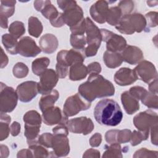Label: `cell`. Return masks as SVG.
I'll return each mask as SVG.
<instances>
[{"label": "cell", "mask_w": 158, "mask_h": 158, "mask_svg": "<svg viewBox=\"0 0 158 158\" xmlns=\"http://www.w3.org/2000/svg\"><path fill=\"white\" fill-rule=\"evenodd\" d=\"M78 90V93L90 102L96 98L112 96L115 93L113 84L98 73L89 74L87 81L81 84Z\"/></svg>", "instance_id": "cell-1"}, {"label": "cell", "mask_w": 158, "mask_h": 158, "mask_svg": "<svg viewBox=\"0 0 158 158\" xmlns=\"http://www.w3.org/2000/svg\"><path fill=\"white\" fill-rule=\"evenodd\" d=\"M94 117L100 125L115 127L121 122L123 112L116 101L104 99L97 102L94 109Z\"/></svg>", "instance_id": "cell-2"}, {"label": "cell", "mask_w": 158, "mask_h": 158, "mask_svg": "<svg viewBox=\"0 0 158 158\" xmlns=\"http://www.w3.org/2000/svg\"><path fill=\"white\" fill-rule=\"evenodd\" d=\"M115 28L121 33L125 35H131L135 32L141 33L146 29V20L141 14H128L122 16Z\"/></svg>", "instance_id": "cell-3"}, {"label": "cell", "mask_w": 158, "mask_h": 158, "mask_svg": "<svg viewBox=\"0 0 158 158\" xmlns=\"http://www.w3.org/2000/svg\"><path fill=\"white\" fill-rule=\"evenodd\" d=\"M86 43L88 44L85 49V54L88 57L94 56L101 46L102 36L100 29L89 18L85 19Z\"/></svg>", "instance_id": "cell-4"}, {"label": "cell", "mask_w": 158, "mask_h": 158, "mask_svg": "<svg viewBox=\"0 0 158 158\" xmlns=\"http://www.w3.org/2000/svg\"><path fill=\"white\" fill-rule=\"evenodd\" d=\"M91 102L83 98L79 93L67 98L63 107L64 114L69 117L77 115L80 111L86 110L91 107Z\"/></svg>", "instance_id": "cell-5"}, {"label": "cell", "mask_w": 158, "mask_h": 158, "mask_svg": "<svg viewBox=\"0 0 158 158\" xmlns=\"http://www.w3.org/2000/svg\"><path fill=\"white\" fill-rule=\"evenodd\" d=\"M18 96L12 87L1 83L0 110L1 112L9 113L12 112L17 104Z\"/></svg>", "instance_id": "cell-6"}, {"label": "cell", "mask_w": 158, "mask_h": 158, "mask_svg": "<svg viewBox=\"0 0 158 158\" xmlns=\"http://www.w3.org/2000/svg\"><path fill=\"white\" fill-rule=\"evenodd\" d=\"M133 122L139 131L149 133L150 128L153 125L158 124V116L156 112L148 109L136 114Z\"/></svg>", "instance_id": "cell-7"}, {"label": "cell", "mask_w": 158, "mask_h": 158, "mask_svg": "<svg viewBox=\"0 0 158 158\" xmlns=\"http://www.w3.org/2000/svg\"><path fill=\"white\" fill-rule=\"evenodd\" d=\"M100 31L102 41L106 43L107 51L118 52L122 51L127 46V41L122 36L104 28L100 29Z\"/></svg>", "instance_id": "cell-8"}, {"label": "cell", "mask_w": 158, "mask_h": 158, "mask_svg": "<svg viewBox=\"0 0 158 158\" xmlns=\"http://www.w3.org/2000/svg\"><path fill=\"white\" fill-rule=\"evenodd\" d=\"M85 56L82 51L71 49L69 51L62 50L57 53V64L69 67L76 63H83Z\"/></svg>", "instance_id": "cell-9"}, {"label": "cell", "mask_w": 158, "mask_h": 158, "mask_svg": "<svg viewBox=\"0 0 158 158\" xmlns=\"http://www.w3.org/2000/svg\"><path fill=\"white\" fill-rule=\"evenodd\" d=\"M38 82V92L42 95L50 93L56 86L59 77L52 69H47L40 76Z\"/></svg>", "instance_id": "cell-10"}, {"label": "cell", "mask_w": 158, "mask_h": 158, "mask_svg": "<svg viewBox=\"0 0 158 158\" xmlns=\"http://www.w3.org/2000/svg\"><path fill=\"white\" fill-rule=\"evenodd\" d=\"M67 127L69 130L73 133L86 135L94 129L93 121L86 117H77L68 120Z\"/></svg>", "instance_id": "cell-11"}, {"label": "cell", "mask_w": 158, "mask_h": 158, "mask_svg": "<svg viewBox=\"0 0 158 158\" xmlns=\"http://www.w3.org/2000/svg\"><path fill=\"white\" fill-rule=\"evenodd\" d=\"M137 78L149 83L157 78V72L154 65L148 60H143L133 69Z\"/></svg>", "instance_id": "cell-12"}, {"label": "cell", "mask_w": 158, "mask_h": 158, "mask_svg": "<svg viewBox=\"0 0 158 158\" xmlns=\"http://www.w3.org/2000/svg\"><path fill=\"white\" fill-rule=\"evenodd\" d=\"M15 91L21 102H28L39 93L38 83L34 81L23 82L17 86Z\"/></svg>", "instance_id": "cell-13"}, {"label": "cell", "mask_w": 158, "mask_h": 158, "mask_svg": "<svg viewBox=\"0 0 158 158\" xmlns=\"http://www.w3.org/2000/svg\"><path fill=\"white\" fill-rule=\"evenodd\" d=\"M42 119L46 125L50 126L56 124L67 125L69 120L68 117L56 106L51 107L43 112Z\"/></svg>", "instance_id": "cell-14"}, {"label": "cell", "mask_w": 158, "mask_h": 158, "mask_svg": "<svg viewBox=\"0 0 158 158\" xmlns=\"http://www.w3.org/2000/svg\"><path fill=\"white\" fill-rule=\"evenodd\" d=\"M63 11L62 17L65 24L70 28L75 26L84 19L83 10L75 1Z\"/></svg>", "instance_id": "cell-15"}, {"label": "cell", "mask_w": 158, "mask_h": 158, "mask_svg": "<svg viewBox=\"0 0 158 158\" xmlns=\"http://www.w3.org/2000/svg\"><path fill=\"white\" fill-rule=\"evenodd\" d=\"M41 51L33 39L29 36L23 37L18 43V53L26 57H34Z\"/></svg>", "instance_id": "cell-16"}, {"label": "cell", "mask_w": 158, "mask_h": 158, "mask_svg": "<svg viewBox=\"0 0 158 158\" xmlns=\"http://www.w3.org/2000/svg\"><path fill=\"white\" fill-rule=\"evenodd\" d=\"M67 136L63 135H54L51 148L54 157H65L69 154L70 146Z\"/></svg>", "instance_id": "cell-17"}, {"label": "cell", "mask_w": 158, "mask_h": 158, "mask_svg": "<svg viewBox=\"0 0 158 158\" xmlns=\"http://www.w3.org/2000/svg\"><path fill=\"white\" fill-rule=\"evenodd\" d=\"M120 54L123 61L130 65L137 64L144 59L142 51L135 46H127L122 51Z\"/></svg>", "instance_id": "cell-18"}, {"label": "cell", "mask_w": 158, "mask_h": 158, "mask_svg": "<svg viewBox=\"0 0 158 158\" xmlns=\"http://www.w3.org/2000/svg\"><path fill=\"white\" fill-rule=\"evenodd\" d=\"M109 2L106 1H98L93 4L89 9V13L93 19L99 23L106 22V18L109 10Z\"/></svg>", "instance_id": "cell-19"}, {"label": "cell", "mask_w": 158, "mask_h": 158, "mask_svg": "<svg viewBox=\"0 0 158 158\" xmlns=\"http://www.w3.org/2000/svg\"><path fill=\"white\" fill-rule=\"evenodd\" d=\"M137 80L138 78L134 70L127 67L120 69L114 75V81L120 86L131 85Z\"/></svg>", "instance_id": "cell-20"}, {"label": "cell", "mask_w": 158, "mask_h": 158, "mask_svg": "<svg viewBox=\"0 0 158 158\" xmlns=\"http://www.w3.org/2000/svg\"><path fill=\"white\" fill-rule=\"evenodd\" d=\"M39 44L43 52L51 54L57 49L59 42L55 35L51 33H46L40 38Z\"/></svg>", "instance_id": "cell-21"}, {"label": "cell", "mask_w": 158, "mask_h": 158, "mask_svg": "<svg viewBox=\"0 0 158 158\" xmlns=\"http://www.w3.org/2000/svg\"><path fill=\"white\" fill-rule=\"evenodd\" d=\"M121 101L124 110L129 115L135 113L139 109V100L133 97L128 91L121 94Z\"/></svg>", "instance_id": "cell-22"}, {"label": "cell", "mask_w": 158, "mask_h": 158, "mask_svg": "<svg viewBox=\"0 0 158 158\" xmlns=\"http://www.w3.org/2000/svg\"><path fill=\"white\" fill-rule=\"evenodd\" d=\"M59 97V94L56 89H53L50 93L43 94L39 101V107L41 112H43L45 110L53 107Z\"/></svg>", "instance_id": "cell-23"}, {"label": "cell", "mask_w": 158, "mask_h": 158, "mask_svg": "<svg viewBox=\"0 0 158 158\" xmlns=\"http://www.w3.org/2000/svg\"><path fill=\"white\" fill-rule=\"evenodd\" d=\"M88 73L87 67L83 63H76L70 66L69 70V78L72 81L81 80L86 78Z\"/></svg>", "instance_id": "cell-24"}, {"label": "cell", "mask_w": 158, "mask_h": 158, "mask_svg": "<svg viewBox=\"0 0 158 158\" xmlns=\"http://www.w3.org/2000/svg\"><path fill=\"white\" fill-rule=\"evenodd\" d=\"M103 60L106 65L110 69H115L119 67L123 62L120 53L108 51H106L104 53Z\"/></svg>", "instance_id": "cell-25"}, {"label": "cell", "mask_w": 158, "mask_h": 158, "mask_svg": "<svg viewBox=\"0 0 158 158\" xmlns=\"http://www.w3.org/2000/svg\"><path fill=\"white\" fill-rule=\"evenodd\" d=\"M2 43L6 50L12 55L18 53L17 39L10 34L6 33L2 36Z\"/></svg>", "instance_id": "cell-26"}, {"label": "cell", "mask_w": 158, "mask_h": 158, "mask_svg": "<svg viewBox=\"0 0 158 158\" xmlns=\"http://www.w3.org/2000/svg\"><path fill=\"white\" fill-rule=\"evenodd\" d=\"M122 16V11L118 6L112 7L109 9L107 11L106 22H107L110 25L115 27L120 21Z\"/></svg>", "instance_id": "cell-27"}, {"label": "cell", "mask_w": 158, "mask_h": 158, "mask_svg": "<svg viewBox=\"0 0 158 158\" xmlns=\"http://www.w3.org/2000/svg\"><path fill=\"white\" fill-rule=\"evenodd\" d=\"M28 23L29 34L35 38H38L43 29L41 21L37 17L31 16L28 19Z\"/></svg>", "instance_id": "cell-28"}, {"label": "cell", "mask_w": 158, "mask_h": 158, "mask_svg": "<svg viewBox=\"0 0 158 158\" xmlns=\"http://www.w3.org/2000/svg\"><path fill=\"white\" fill-rule=\"evenodd\" d=\"M50 60L46 57H43L34 60L31 64V69L34 74L40 76L49 65Z\"/></svg>", "instance_id": "cell-29"}, {"label": "cell", "mask_w": 158, "mask_h": 158, "mask_svg": "<svg viewBox=\"0 0 158 158\" xmlns=\"http://www.w3.org/2000/svg\"><path fill=\"white\" fill-rule=\"evenodd\" d=\"M0 122V141L6 139L10 133L9 124L11 121L10 117L6 113L1 112Z\"/></svg>", "instance_id": "cell-30"}, {"label": "cell", "mask_w": 158, "mask_h": 158, "mask_svg": "<svg viewBox=\"0 0 158 158\" xmlns=\"http://www.w3.org/2000/svg\"><path fill=\"white\" fill-rule=\"evenodd\" d=\"M28 148L31 150L33 157H50L49 152L46 147L39 144L38 141L28 143Z\"/></svg>", "instance_id": "cell-31"}, {"label": "cell", "mask_w": 158, "mask_h": 158, "mask_svg": "<svg viewBox=\"0 0 158 158\" xmlns=\"http://www.w3.org/2000/svg\"><path fill=\"white\" fill-rule=\"evenodd\" d=\"M15 1L5 0L1 1L0 6V15H2L6 18L11 17L15 12Z\"/></svg>", "instance_id": "cell-32"}, {"label": "cell", "mask_w": 158, "mask_h": 158, "mask_svg": "<svg viewBox=\"0 0 158 158\" xmlns=\"http://www.w3.org/2000/svg\"><path fill=\"white\" fill-rule=\"evenodd\" d=\"M25 124L30 125L41 126L42 118L40 114L34 110L27 112L23 117Z\"/></svg>", "instance_id": "cell-33"}, {"label": "cell", "mask_w": 158, "mask_h": 158, "mask_svg": "<svg viewBox=\"0 0 158 158\" xmlns=\"http://www.w3.org/2000/svg\"><path fill=\"white\" fill-rule=\"evenodd\" d=\"M41 126L25 124L24 135L27 138V143L38 141Z\"/></svg>", "instance_id": "cell-34"}, {"label": "cell", "mask_w": 158, "mask_h": 158, "mask_svg": "<svg viewBox=\"0 0 158 158\" xmlns=\"http://www.w3.org/2000/svg\"><path fill=\"white\" fill-rule=\"evenodd\" d=\"M102 157H122V148L119 143H115L105 148Z\"/></svg>", "instance_id": "cell-35"}, {"label": "cell", "mask_w": 158, "mask_h": 158, "mask_svg": "<svg viewBox=\"0 0 158 158\" xmlns=\"http://www.w3.org/2000/svg\"><path fill=\"white\" fill-rule=\"evenodd\" d=\"M70 44L73 47V49L82 51L84 52V49L86 48V40L84 35H76L71 34L70 35Z\"/></svg>", "instance_id": "cell-36"}, {"label": "cell", "mask_w": 158, "mask_h": 158, "mask_svg": "<svg viewBox=\"0 0 158 158\" xmlns=\"http://www.w3.org/2000/svg\"><path fill=\"white\" fill-rule=\"evenodd\" d=\"M9 32L15 38H20L25 33V28L23 23L20 21L12 22L9 27Z\"/></svg>", "instance_id": "cell-37"}, {"label": "cell", "mask_w": 158, "mask_h": 158, "mask_svg": "<svg viewBox=\"0 0 158 158\" xmlns=\"http://www.w3.org/2000/svg\"><path fill=\"white\" fill-rule=\"evenodd\" d=\"M141 102L149 109H157L158 107V97L157 94L147 92L141 100Z\"/></svg>", "instance_id": "cell-38"}, {"label": "cell", "mask_w": 158, "mask_h": 158, "mask_svg": "<svg viewBox=\"0 0 158 158\" xmlns=\"http://www.w3.org/2000/svg\"><path fill=\"white\" fill-rule=\"evenodd\" d=\"M29 70L28 67L23 62H17L13 67L12 73L17 78H25L27 76Z\"/></svg>", "instance_id": "cell-39"}, {"label": "cell", "mask_w": 158, "mask_h": 158, "mask_svg": "<svg viewBox=\"0 0 158 158\" xmlns=\"http://www.w3.org/2000/svg\"><path fill=\"white\" fill-rule=\"evenodd\" d=\"M42 15L49 19L50 22L55 19L60 14L56 8V7L51 3L47 4L41 11Z\"/></svg>", "instance_id": "cell-40"}, {"label": "cell", "mask_w": 158, "mask_h": 158, "mask_svg": "<svg viewBox=\"0 0 158 158\" xmlns=\"http://www.w3.org/2000/svg\"><path fill=\"white\" fill-rule=\"evenodd\" d=\"M149 133L134 130L133 133H131V136L130 139L131 146H135L140 144L142 141L146 140L148 138Z\"/></svg>", "instance_id": "cell-41"}, {"label": "cell", "mask_w": 158, "mask_h": 158, "mask_svg": "<svg viewBox=\"0 0 158 158\" xmlns=\"http://www.w3.org/2000/svg\"><path fill=\"white\" fill-rule=\"evenodd\" d=\"M134 2L132 1H121L118 4V7L122 11V15L130 14L134 9Z\"/></svg>", "instance_id": "cell-42"}, {"label": "cell", "mask_w": 158, "mask_h": 158, "mask_svg": "<svg viewBox=\"0 0 158 158\" xmlns=\"http://www.w3.org/2000/svg\"><path fill=\"white\" fill-rule=\"evenodd\" d=\"M53 136L54 135L50 133H43L42 135L39 136L38 141L39 144L46 147V148H51Z\"/></svg>", "instance_id": "cell-43"}, {"label": "cell", "mask_w": 158, "mask_h": 158, "mask_svg": "<svg viewBox=\"0 0 158 158\" xmlns=\"http://www.w3.org/2000/svg\"><path fill=\"white\" fill-rule=\"evenodd\" d=\"M145 19L146 20V30L149 28L155 27L157 25V12H149L146 14Z\"/></svg>", "instance_id": "cell-44"}, {"label": "cell", "mask_w": 158, "mask_h": 158, "mask_svg": "<svg viewBox=\"0 0 158 158\" xmlns=\"http://www.w3.org/2000/svg\"><path fill=\"white\" fill-rule=\"evenodd\" d=\"M133 157H157V151H150L145 148H141L136 151L135 154L133 156Z\"/></svg>", "instance_id": "cell-45"}, {"label": "cell", "mask_w": 158, "mask_h": 158, "mask_svg": "<svg viewBox=\"0 0 158 158\" xmlns=\"http://www.w3.org/2000/svg\"><path fill=\"white\" fill-rule=\"evenodd\" d=\"M128 92L138 100H141L148 91L143 87L139 86H135L131 87Z\"/></svg>", "instance_id": "cell-46"}, {"label": "cell", "mask_w": 158, "mask_h": 158, "mask_svg": "<svg viewBox=\"0 0 158 158\" xmlns=\"http://www.w3.org/2000/svg\"><path fill=\"white\" fill-rule=\"evenodd\" d=\"M131 136V131L128 129H124L119 130L117 134V143H126L130 141Z\"/></svg>", "instance_id": "cell-47"}, {"label": "cell", "mask_w": 158, "mask_h": 158, "mask_svg": "<svg viewBox=\"0 0 158 158\" xmlns=\"http://www.w3.org/2000/svg\"><path fill=\"white\" fill-rule=\"evenodd\" d=\"M72 34L76 35H84L86 31V21L83 19L79 23L70 28Z\"/></svg>", "instance_id": "cell-48"}, {"label": "cell", "mask_w": 158, "mask_h": 158, "mask_svg": "<svg viewBox=\"0 0 158 158\" xmlns=\"http://www.w3.org/2000/svg\"><path fill=\"white\" fill-rule=\"evenodd\" d=\"M118 131L119 130H110L107 131L105 135V139L106 142L110 144L117 143V138Z\"/></svg>", "instance_id": "cell-49"}, {"label": "cell", "mask_w": 158, "mask_h": 158, "mask_svg": "<svg viewBox=\"0 0 158 158\" xmlns=\"http://www.w3.org/2000/svg\"><path fill=\"white\" fill-rule=\"evenodd\" d=\"M87 69H88V73L89 74H91V73L99 74L100 72H101V66L99 63L97 62H94L88 65Z\"/></svg>", "instance_id": "cell-50"}, {"label": "cell", "mask_w": 158, "mask_h": 158, "mask_svg": "<svg viewBox=\"0 0 158 158\" xmlns=\"http://www.w3.org/2000/svg\"><path fill=\"white\" fill-rule=\"evenodd\" d=\"M102 141V135L99 133H96L89 139V144L91 147L99 146Z\"/></svg>", "instance_id": "cell-51"}, {"label": "cell", "mask_w": 158, "mask_h": 158, "mask_svg": "<svg viewBox=\"0 0 158 158\" xmlns=\"http://www.w3.org/2000/svg\"><path fill=\"white\" fill-rule=\"evenodd\" d=\"M56 73L60 78H64L66 77L69 73V67H66L59 64L56 65Z\"/></svg>", "instance_id": "cell-52"}, {"label": "cell", "mask_w": 158, "mask_h": 158, "mask_svg": "<svg viewBox=\"0 0 158 158\" xmlns=\"http://www.w3.org/2000/svg\"><path fill=\"white\" fill-rule=\"evenodd\" d=\"M54 135H63L67 136L69 135V129L67 125H59L52 128Z\"/></svg>", "instance_id": "cell-53"}, {"label": "cell", "mask_w": 158, "mask_h": 158, "mask_svg": "<svg viewBox=\"0 0 158 158\" xmlns=\"http://www.w3.org/2000/svg\"><path fill=\"white\" fill-rule=\"evenodd\" d=\"M151 141L152 144L157 146V124L153 125L151 128Z\"/></svg>", "instance_id": "cell-54"}, {"label": "cell", "mask_w": 158, "mask_h": 158, "mask_svg": "<svg viewBox=\"0 0 158 158\" xmlns=\"http://www.w3.org/2000/svg\"><path fill=\"white\" fill-rule=\"evenodd\" d=\"M20 125L17 122H14L10 126V133L13 136H17L20 131Z\"/></svg>", "instance_id": "cell-55"}, {"label": "cell", "mask_w": 158, "mask_h": 158, "mask_svg": "<svg viewBox=\"0 0 158 158\" xmlns=\"http://www.w3.org/2000/svg\"><path fill=\"white\" fill-rule=\"evenodd\" d=\"M100 152L94 149H89L86 150L83 155V157H99Z\"/></svg>", "instance_id": "cell-56"}, {"label": "cell", "mask_w": 158, "mask_h": 158, "mask_svg": "<svg viewBox=\"0 0 158 158\" xmlns=\"http://www.w3.org/2000/svg\"><path fill=\"white\" fill-rule=\"evenodd\" d=\"M50 1H34V7L37 11H41L42 9L48 4H50Z\"/></svg>", "instance_id": "cell-57"}, {"label": "cell", "mask_w": 158, "mask_h": 158, "mask_svg": "<svg viewBox=\"0 0 158 158\" xmlns=\"http://www.w3.org/2000/svg\"><path fill=\"white\" fill-rule=\"evenodd\" d=\"M17 157H33L32 152L30 149H22L18 152Z\"/></svg>", "instance_id": "cell-58"}, {"label": "cell", "mask_w": 158, "mask_h": 158, "mask_svg": "<svg viewBox=\"0 0 158 158\" xmlns=\"http://www.w3.org/2000/svg\"><path fill=\"white\" fill-rule=\"evenodd\" d=\"M149 92L157 95V78H156L149 83Z\"/></svg>", "instance_id": "cell-59"}, {"label": "cell", "mask_w": 158, "mask_h": 158, "mask_svg": "<svg viewBox=\"0 0 158 158\" xmlns=\"http://www.w3.org/2000/svg\"><path fill=\"white\" fill-rule=\"evenodd\" d=\"M1 68L2 69L7 65L9 60H8L7 56L4 53L2 48H1Z\"/></svg>", "instance_id": "cell-60"}, {"label": "cell", "mask_w": 158, "mask_h": 158, "mask_svg": "<svg viewBox=\"0 0 158 158\" xmlns=\"http://www.w3.org/2000/svg\"><path fill=\"white\" fill-rule=\"evenodd\" d=\"M1 157H7L9 156V149L7 146L1 144L0 146Z\"/></svg>", "instance_id": "cell-61"}, {"label": "cell", "mask_w": 158, "mask_h": 158, "mask_svg": "<svg viewBox=\"0 0 158 158\" xmlns=\"http://www.w3.org/2000/svg\"><path fill=\"white\" fill-rule=\"evenodd\" d=\"M0 23H1V27L2 28H7L8 27V20L7 18L0 15Z\"/></svg>", "instance_id": "cell-62"}, {"label": "cell", "mask_w": 158, "mask_h": 158, "mask_svg": "<svg viewBox=\"0 0 158 158\" xmlns=\"http://www.w3.org/2000/svg\"><path fill=\"white\" fill-rule=\"evenodd\" d=\"M158 2V1H147V4L149 6L153 7V6H156L157 5V4H154V2Z\"/></svg>", "instance_id": "cell-63"}]
</instances>
